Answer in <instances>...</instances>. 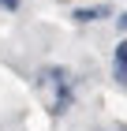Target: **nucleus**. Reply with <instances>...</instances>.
Returning <instances> with one entry per match:
<instances>
[{
    "instance_id": "f257e3e1",
    "label": "nucleus",
    "mask_w": 127,
    "mask_h": 131,
    "mask_svg": "<svg viewBox=\"0 0 127 131\" xmlns=\"http://www.w3.org/2000/svg\"><path fill=\"white\" fill-rule=\"evenodd\" d=\"M116 79L127 82V41H120V49H116Z\"/></svg>"
},
{
    "instance_id": "f03ea898",
    "label": "nucleus",
    "mask_w": 127,
    "mask_h": 131,
    "mask_svg": "<svg viewBox=\"0 0 127 131\" xmlns=\"http://www.w3.org/2000/svg\"><path fill=\"white\" fill-rule=\"evenodd\" d=\"M101 15H105V8H78L75 11L78 23H94V19H101Z\"/></svg>"
},
{
    "instance_id": "7ed1b4c3",
    "label": "nucleus",
    "mask_w": 127,
    "mask_h": 131,
    "mask_svg": "<svg viewBox=\"0 0 127 131\" xmlns=\"http://www.w3.org/2000/svg\"><path fill=\"white\" fill-rule=\"evenodd\" d=\"M0 8H4V11H15V8H19V0H0Z\"/></svg>"
},
{
    "instance_id": "20e7f679",
    "label": "nucleus",
    "mask_w": 127,
    "mask_h": 131,
    "mask_svg": "<svg viewBox=\"0 0 127 131\" xmlns=\"http://www.w3.org/2000/svg\"><path fill=\"white\" fill-rule=\"evenodd\" d=\"M120 30H127V15H120Z\"/></svg>"
}]
</instances>
